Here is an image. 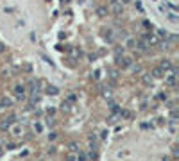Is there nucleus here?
I'll return each instance as SVG.
<instances>
[{"instance_id": "obj_7", "label": "nucleus", "mask_w": 179, "mask_h": 161, "mask_svg": "<svg viewBox=\"0 0 179 161\" xmlns=\"http://www.w3.org/2000/svg\"><path fill=\"white\" fill-rule=\"evenodd\" d=\"M160 68H161L163 72H170V70H172V63H170V61H161Z\"/></svg>"}, {"instance_id": "obj_15", "label": "nucleus", "mask_w": 179, "mask_h": 161, "mask_svg": "<svg viewBox=\"0 0 179 161\" xmlns=\"http://www.w3.org/2000/svg\"><path fill=\"white\" fill-rule=\"evenodd\" d=\"M111 95H113V93H111V89H107V88L102 89V97L104 99H111Z\"/></svg>"}, {"instance_id": "obj_8", "label": "nucleus", "mask_w": 179, "mask_h": 161, "mask_svg": "<svg viewBox=\"0 0 179 161\" xmlns=\"http://www.w3.org/2000/svg\"><path fill=\"white\" fill-rule=\"evenodd\" d=\"M113 13H115L117 16H120V14L124 13V6H122V4H113Z\"/></svg>"}, {"instance_id": "obj_18", "label": "nucleus", "mask_w": 179, "mask_h": 161, "mask_svg": "<svg viewBox=\"0 0 179 161\" xmlns=\"http://www.w3.org/2000/svg\"><path fill=\"white\" fill-rule=\"evenodd\" d=\"M100 74H102L100 70H95V72H93V79H95V81H99V79H100Z\"/></svg>"}, {"instance_id": "obj_20", "label": "nucleus", "mask_w": 179, "mask_h": 161, "mask_svg": "<svg viewBox=\"0 0 179 161\" xmlns=\"http://www.w3.org/2000/svg\"><path fill=\"white\" fill-rule=\"evenodd\" d=\"M75 161H86V156H84V154H81V152H79V156H77V157H75Z\"/></svg>"}, {"instance_id": "obj_10", "label": "nucleus", "mask_w": 179, "mask_h": 161, "mask_svg": "<svg viewBox=\"0 0 179 161\" xmlns=\"http://www.w3.org/2000/svg\"><path fill=\"white\" fill-rule=\"evenodd\" d=\"M9 131H11V132H13L14 136H21V134H24V129H21L20 125H14V127H11Z\"/></svg>"}, {"instance_id": "obj_29", "label": "nucleus", "mask_w": 179, "mask_h": 161, "mask_svg": "<svg viewBox=\"0 0 179 161\" xmlns=\"http://www.w3.org/2000/svg\"><path fill=\"white\" fill-rule=\"evenodd\" d=\"M106 136H107V131H102V132H100V138H102V140H104Z\"/></svg>"}, {"instance_id": "obj_28", "label": "nucleus", "mask_w": 179, "mask_h": 161, "mask_svg": "<svg viewBox=\"0 0 179 161\" xmlns=\"http://www.w3.org/2000/svg\"><path fill=\"white\" fill-rule=\"evenodd\" d=\"M120 4L122 6H127V4H131V0H120Z\"/></svg>"}, {"instance_id": "obj_12", "label": "nucleus", "mask_w": 179, "mask_h": 161, "mask_svg": "<svg viewBox=\"0 0 179 161\" xmlns=\"http://www.w3.org/2000/svg\"><path fill=\"white\" fill-rule=\"evenodd\" d=\"M0 107H11V99H7V97L0 99Z\"/></svg>"}, {"instance_id": "obj_11", "label": "nucleus", "mask_w": 179, "mask_h": 161, "mask_svg": "<svg viewBox=\"0 0 179 161\" xmlns=\"http://www.w3.org/2000/svg\"><path fill=\"white\" fill-rule=\"evenodd\" d=\"M32 129H34L36 134H39V132H43V124H41V122H34V124H32Z\"/></svg>"}, {"instance_id": "obj_19", "label": "nucleus", "mask_w": 179, "mask_h": 161, "mask_svg": "<svg viewBox=\"0 0 179 161\" xmlns=\"http://www.w3.org/2000/svg\"><path fill=\"white\" fill-rule=\"evenodd\" d=\"M66 102H75V95H74V93H70L68 97H66Z\"/></svg>"}, {"instance_id": "obj_26", "label": "nucleus", "mask_w": 179, "mask_h": 161, "mask_svg": "<svg viewBox=\"0 0 179 161\" xmlns=\"http://www.w3.org/2000/svg\"><path fill=\"white\" fill-rule=\"evenodd\" d=\"M24 70H25V72H31V70H32V66H31V64H25V66H24Z\"/></svg>"}, {"instance_id": "obj_13", "label": "nucleus", "mask_w": 179, "mask_h": 161, "mask_svg": "<svg viewBox=\"0 0 179 161\" xmlns=\"http://www.w3.org/2000/svg\"><path fill=\"white\" fill-rule=\"evenodd\" d=\"M47 93H49V95H57L59 89H57L56 86H49V88H47Z\"/></svg>"}, {"instance_id": "obj_17", "label": "nucleus", "mask_w": 179, "mask_h": 161, "mask_svg": "<svg viewBox=\"0 0 179 161\" xmlns=\"http://www.w3.org/2000/svg\"><path fill=\"white\" fill-rule=\"evenodd\" d=\"M127 47L134 49V47H136V39H127Z\"/></svg>"}, {"instance_id": "obj_1", "label": "nucleus", "mask_w": 179, "mask_h": 161, "mask_svg": "<svg viewBox=\"0 0 179 161\" xmlns=\"http://www.w3.org/2000/svg\"><path fill=\"white\" fill-rule=\"evenodd\" d=\"M131 63H132V61H131L129 57H125L124 54H122V56H117V64H118L120 68H129Z\"/></svg>"}, {"instance_id": "obj_30", "label": "nucleus", "mask_w": 179, "mask_h": 161, "mask_svg": "<svg viewBox=\"0 0 179 161\" xmlns=\"http://www.w3.org/2000/svg\"><path fill=\"white\" fill-rule=\"evenodd\" d=\"M68 161H75V156H74V154H70V156H68Z\"/></svg>"}, {"instance_id": "obj_3", "label": "nucleus", "mask_w": 179, "mask_h": 161, "mask_svg": "<svg viewBox=\"0 0 179 161\" xmlns=\"http://www.w3.org/2000/svg\"><path fill=\"white\" fill-rule=\"evenodd\" d=\"M136 49L138 50H149L150 47H149V43H147L145 38H136Z\"/></svg>"}, {"instance_id": "obj_21", "label": "nucleus", "mask_w": 179, "mask_h": 161, "mask_svg": "<svg viewBox=\"0 0 179 161\" xmlns=\"http://www.w3.org/2000/svg\"><path fill=\"white\" fill-rule=\"evenodd\" d=\"M118 36H120V39H125V38H127V32H125V31H120Z\"/></svg>"}, {"instance_id": "obj_32", "label": "nucleus", "mask_w": 179, "mask_h": 161, "mask_svg": "<svg viewBox=\"0 0 179 161\" xmlns=\"http://www.w3.org/2000/svg\"><path fill=\"white\" fill-rule=\"evenodd\" d=\"M163 161H170V159H168V157H167V156H165V157H163Z\"/></svg>"}, {"instance_id": "obj_4", "label": "nucleus", "mask_w": 179, "mask_h": 161, "mask_svg": "<svg viewBox=\"0 0 179 161\" xmlns=\"http://www.w3.org/2000/svg\"><path fill=\"white\" fill-rule=\"evenodd\" d=\"M14 95L18 99H25V86H16L14 88Z\"/></svg>"}, {"instance_id": "obj_5", "label": "nucleus", "mask_w": 179, "mask_h": 161, "mask_svg": "<svg viewBox=\"0 0 179 161\" xmlns=\"http://www.w3.org/2000/svg\"><path fill=\"white\" fill-rule=\"evenodd\" d=\"M175 82H177V75L175 74H170L168 77H165V84L167 86H175Z\"/></svg>"}, {"instance_id": "obj_23", "label": "nucleus", "mask_w": 179, "mask_h": 161, "mask_svg": "<svg viewBox=\"0 0 179 161\" xmlns=\"http://www.w3.org/2000/svg\"><path fill=\"white\" fill-rule=\"evenodd\" d=\"M4 52H6V45L0 41V54H4Z\"/></svg>"}, {"instance_id": "obj_16", "label": "nucleus", "mask_w": 179, "mask_h": 161, "mask_svg": "<svg viewBox=\"0 0 179 161\" xmlns=\"http://www.w3.org/2000/svg\"><path fill=\"white\" fill-rule=\"evenodd\" d=\"M61 109H63V111H70V102H66V100H64V102L61 104Z\"/></svg>"}, {"instance_id": "obj_22", "label": "nucleus", "mask_w": 179, "mask_h": 161, "mask_svg": "<svg viewBox=\"0 0 179 161\" xmlns=\"http://www.w3.org/2000/svg\"><path fill=\"white\" fill-rule=\"evenodd\" d=\"M167 97H168L167 93H160V95H158V99H160V100H167Z\"/></svg>"}, {"instance_id": "obj_24", "label": "nucleus", "mask_w": 179, "mask_h": 161, "mask_svg": "<svg viewBox=\"0 0 179 161\" xmlns=\"http://www.w3.org/2000/svg\"><path fill=\"white\" fill-rule=\"evenodd\" d=\"M134 7H136L140 13H143V7H142V4H140V2H136V6H134Z\"/></svg>"}, {"instance_id": "obj_14", "label": "nucleus", "mask_w": 179, "mask_h": 161, "mask_svg": "<svg viewBox=\"0 0 179 161\" xmlns=\"http://www.w3.org/2000/svg\"><path fill=\"white\" fill-rule=\"evenodd\" d=\"M70 152L72 154H79L81 150H79V145L77 143H70Z\"/></svg>"}, {"instance_id": "obj_31", "label": "nucleus", "mask_w": 179, "mask_h": 161, "mask_svg": "<svg viewBox=\"0 0 179 161\" xmlns=\"http://www.w3.org/2000/svg\"><path fill=\"white\" fill-rule=\"evenodd\" d=\"M109 2H111V4H118V0H109Z\"/></svg>"}, {"instance_id": "obj_9", "label": "nucleus", "mask_w": 179, "mask_h": 161, "mask_svg": "<svg viewBox=\"0 0 179 161\" xmlns=\"http://www.w3.org/2000/svg\"><path fill=\"white\" fill-rule=\"evenodd\" d=\"M97 14H99L100 18L107 16V7H106V6H99V7H97Z\"/></svg>"}, {"instance_id": "obj_27", "label": "nucleus", "mask_w": 179, "mask_h": 161, "mask_svg": "<svg viewBox=\"0 0 179 161\" xmlns=\"http://www.w3.org/2000/svg\"><path fill=\"white\" fill-rule=\"evenodd\" d=\"M47 125H54V120H52V118H50V117H49V118H47Z\"/></svg>"}, {"instance_id": "obj_25", "label": "nucleus", "mask_w": 179, "mask_h": 161, "mask_svg": "<svg viewBox=\"0 0 179 161\" xmlns=\"http://www.w3.org/2000/svg\"><path fill=\"white\" fill-rule=\"evenodd\" d=\"M56 138H57L56 132H50V134H49V140H56Z\"/></svg>"}, {"instance_id": "obj_2", "label": "nucleus", "mask_w": 179, "mask_h": 161, "mask_svg": "<svg viewBox=\"0 0 179 161\" xmlns=\"http://www.w3.org/2000/svg\"><path fill=\"white\" fill-rule=\"evenodd\" d=\"M14 124V117H9V118H4L2 122H0V129L2 131H9Z\"/></svg>"}, {"instance_id": "obj_6", "label": "nucleus", "mask_w": 179, "mask_h": 161, "mask_svg": "<svg viewBox=\"0 0 179 161\" xmlns=\"http://www.w3.org/2000/svg\"><path fill=\"white\" fill-rule=\"evenodd\" d=\"M152 77H156V79H161V77H165V72L161 70L160 66H156V68H152Z\"/></svg>"}]
</instances>
